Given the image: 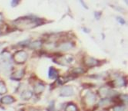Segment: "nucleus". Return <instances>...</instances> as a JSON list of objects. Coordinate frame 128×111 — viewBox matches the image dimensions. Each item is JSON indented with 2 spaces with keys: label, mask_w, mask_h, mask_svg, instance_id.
Segmentation results:
<instances>
[{
  "label": "nucleus",
  "mask_w": 128,
  "mask_h": 111,
  "mask_svg": "<svg viewBox=\"0 0 128 111\" xmlns=\"http://www.w3.org/2000/svg\"><path fill=\"white\" fill-rule=\"evenodd\" d=\"M116 83H116V85L117 86H124V79L122 78H118L116 81Z\"/></svg>",
  "instance_id": "nucleus-15"
},
{
  "label": "nucleus",
  "mask_w": 128,
  "mask_h": 111,
  "mask_svg": "<svg viewBox=\"0 0 128 111\" xmlns=\"http://www.w3.org/2000/svg\"><path fill=\"white\" fill-rule=\"evenodd\" d=\"M84 63L86 65H87L89 67H94V66H97L98 64L99 61L97 60L96 59L92 58V57L86 56L84 59Z\"/></svg>",
  "instance_id": "nucleus-4"
},
{
  "label": "nucleus",
  "mask_w": 128,
  "mask_h": 111,
  "mask_svg": "<svg viewBox=\"0 0 128 111\" xmlns=\"http://www.w3.org/2000/svg\"><path fill=\"white\" fill-rule=\"evenodd\" d=\"M95 100H96V97L92 93H90L89 94L86 95V102L87 105H93L94 103Z\"/></svg>",
  "instance_id": "nucleus-9"
},
{
  "label": "nucleus",
  "mask_w": 128,
  "mask_h": 111,
  "mask_svg": "<svg viewBox=\"0 0 128 111\" xmlns=\"http://www.w3.org/2000/svg\"><path fill=\"white\" fill-rule=\"evenodd\" d=\"M15 101H16V100H15L12 97L9 96V95H6V96L3 97L0 100V102H1L2 104H4V105H10V104L13 103Z\"/></svg>",
  "instance_id": "nucleus-5"
},
{
  "label": "nucleus",
  "mask_w": 128,
  "mask_h": 111,
  "mask_svg": "<svg viewBox=\"0 0 128 111\" xmlns=\"http://www.w3.org/2000/svg\"><path fill=\"white\" fill-rule=\"evenodd\" d=\"M78 108L77 106L75 105V104H72V103H70L68 104L67 105V107L65 108V110L64 111H78Z\"/></svg>",
  "instance_id": "nucleus-13"
},
{
  "label": "nucleus",
  "mask_w": 128,
  "mask_h": 111,
  "mask_svg": "<svg viewBox=\"0 0 128 111\" xmlns=\"http://www.w3.org/2000/svg\"><path fill=\"white\" fill-rule=\"evenodd\" d=\"M44 86L41 83L39 84H37L35 86H34V93L37 94H40V93H42V91H44Z\"/></svg>",
  "instance_id": "nucleus-11"
},
{
  "label": "nucleus",
  "mask_w": 128,
  "mask_h": 111,
  "mask_svg": "<svg viewBox=\"0 0 128 111\" xmlns=\"http://www.w3.org/2000/svg\"><path fill=\"white\" fill-rule=\"evenodd\" d=\"M28 57V54L26 53V52L24 51H18L16 52L13 56H12V59L16 64H23L24 63L26 62V61Z\"/></svg>",
  "instance_id": "nucleus-2"
},
{
  "label": "nucleus",
  "mask_w": 128,
  "mask_h": 111,
  "mask_svg": "<svg viewBox=\"0 0 128 111\" xmlns=\"http://www.w3.org/2000/svg\"><path fill=\"white\" fill-rule=\"evenodd\" d=\"M8 92L6 85L3 81H0V95H4Z\"/></svg>",
  "instance_id": "nucleus-12"
},
{
  "label": "nucleus",
  "mask_w": 128,
  "mask_h": 111,
  "mask_svg": "<svg viewBox=\"0 0 128 111\" xmlns=\"http://www.w3.org/2000/svg\"><path fill=\"white\" fill-rule=\"evenodd\" d=\"M72 45L71 42H66L62 43V44L59 46V49H61V50H62V51H66L70 50V48H72Z\"/></svg>",
  "instance_id": "nucleus-7"
},
{
  "label": "nucleus",
  "mask_w": 128,
  "mask_h": 111,
  "mask_svg": "<svg viewBox=\"0 0 128 111\" xmlns=\"http://www.w3.org/2000/svg\"><path fill=\"white\" fill-rule=\"evenodd\" d=\"M48 77L50 79H56V78H58V72L54 67H50L48 71Z\"/></svg>",
  "instance_id": "nucleus-6"
},
{
  "label": "nucleus",
  "mask_w": 128,
  "mask_h": 111,
  "mask_svg": "<svg viewBox=\"0 0 128 111\" xmlns=\"http://www.w3.org/2000/svg\"><path fill=\"white\" fill-rule=\"evenodd\" d=\"M42 45L41 42L40 41H34V42H32L31 43H30L29 46L30 48H40Z\"/></svg>",
  "instance_id": "nucleus-14"
},
{
  "label": "nucleus",
  "mask_w": 128,
  "mask_h": 111,
  "mask_svg": "<svg viewBox=\"0 0 128 111\" xmlns=\"http://www.w3.org/2000/svg\"><path fill=\"white\" fill-rule=\"evenodd\" d=\"M24 75V71L23 70H17L15 72H13L11 75V78L15 79V80H20L22 78Z\"/></svg>",
  "instance_id": "nucleus-8"
},
{
  "label": "nucleus",
  "mask_w": 128,
  "mask_h": 111,
  "mask_svg": "<svg viewBox=\"0 0 128 111\" xmlns=\"http://www.w3.org/2000/svg\"><path fill=\"white\" fill-rule=\"evenodd\" d=\"M42 24V20L35 17H24L20 18L14 21V25L19 29H29L34 28Z\"/></svg>",
  "instance_id": "nucleus-1"
},
{
  "label": "nucleus",
  "mask_w": 128,
  "mask_h": 111,
  "mask_svg": "<svg viewBox=\"0 0 128 111\" xmlns=\"http://www.w3.org/2000/svg\"><path fill=\"white\" fill-rule=\"evenodd\" d=\"M114 111H124V109H123V108L118 106L114 108Z\"/></svg>",
  "instance_id": "nucleus-19"
},
{
  "label": "nucleus",
  "mask_w": 128,
  "mask_h": 111,
  "mask_svg": "<svg viewBox=\"0 0 128 111\" xmlns=\"http://www.w3.org/2000/svg\"><path fill=\"white\" fill-rule=\"evenodd\" d=\"M84 72V71L82 68H76V69H74V71H73V73H75V74H81Z\"/></svg>",
  "instance_id": "nucleus-16"
},
{
  "label": "nucleus",
  "mask_w": 128,
  "mask_h": 111,
  "mask_svg": "<svg viewBox=\"0 0 128 111\" xmlns=\"http://www.w3.org/2000/svg\"><path fill=\"white\" fill-rule=\"evenodd\" d=\"M2 18H3V17H2V15L0 13V21H2Z\"/></svg>",
  "instance_id": "nucleus-20"
},
{
  "label": "nucleus",
  "mask_w": 128,
  "mask_h": 111,
  "mask_svg": "<svg viewBox=\"0 0 128 111\" xmlns=\"http://www.w3.org/2000/svg\"><path fill=\"white\" fill-rule=\"evenodd\" d=\"M117 20H118V22H119L121 24H124V23H125V21H124V20L123 18H120V17H118V18H117Z\"/></svg>",
  "instance_id": "nucleus-17"
},
{
  "label": "nucleus",
  "mask_w": 128,
  "mask_h": 111,
  "mask_svg": "<svg viewBox=\"0 0 128 111\" xmlns=\"http://www.w3.org/2000/svg\"><path fill=\"white\" fill-rule=\"evenodd\" d=\"M18 4V1H16V0L12 1V2H11V5H12V7H16Z\"/></svg>",
  "instance_id": "nucleus-18"
},
{
  "label": "nucleus",
  "mask_w": 128,
  "mask_h": 111,
  "mask_svg": "<svg viewBox=\"0 0 128 111\" xmlns=\"http://www.w3.org/2000/svg\"><path fill=\"white\" fill-rule=\"evenodd\" d=\"M32 92L29 90L24 91L21 94V99L24 100H29L32 98Z\"/></svg>",
  "instance_id": "nucleus-10"
},
{
  "label": "nucleus",
  "mask_w": 128,
  "mask_h": 111,
  "mask_svg": "<svg viewBox=\"0 0 128 111\" xmlns=\"http://www.w3.org/2000/svg\"><path fill=\"white\" fill-rule=\"evenodd\" d=\"M73 94H74V90L70 86H66L63 87L60 91V96L62 97H70L73 95Z\"/></svg>",
  "instance_id": "nucleus-3"
}]
</instances>
